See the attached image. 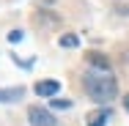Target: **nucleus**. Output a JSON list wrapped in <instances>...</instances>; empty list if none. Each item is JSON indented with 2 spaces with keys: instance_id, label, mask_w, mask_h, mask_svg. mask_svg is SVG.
I'll return each instance as SVG.
<instances>
[{
  "instance_id": "f257e3e1",
  "label": "nucleus",
  "mask_w": 129,
  "mask_h": 126,
  "mask_svg": "<svg viewBox=\"0 0 129 126\" xmlns=\"http://www.w3.org/2000/svg\"><path fill=\"white\" fill-rule=\"evenodd\" d=\"M85 93L99 104H110L118 96V79L113 77V71H102V69H88L85 71Z\"/></svg>"
},
{
  "instance_id": "f03ea898",
  "label": "nucleus",
  "mask_w": 129,
  "mask_h": 126,
  "mask_svg": "<svg viewBox=\"0 0 129 126\" xmlns=\"http://www.w3.org/2000/svg\"><path fill=\"white\" fill-rule=\"evenodd\" d=\"M27 121H30V126H58V121H55V115H52L50 110L39 107V104L27 107Z\"/></svg>"
},
{
  "instance_id": "7ed1b4c3",
  "label": "nucleus",
  "mask_w": 129,
  "mask_h": 126,
  "mask_svg": "<svg viewBox=\"0 0 129 126\" xmlns=\"http://www.w3.org/2000/svg\"><path fill=\"white\" fill-rule=\"evenodd\" d=\"M33 91H36V96H41V99H52V96H58L60 82H58V79H41V82L33 85Z\"/></svg>"
},
{
  "instance_id": "20e7f679",
  "label": "nucleus",
  "mask_w": 129,
  "mask_h": 126,
  "mask_svg": "<svg viewBox=\"0 0 129 126\" xmlns=\"http://www.w3.org/2000/svg\"><path fill=\"white\" fill-rule=\"evenodd\" d=\"M107 118H110V107H99V110H93V112L85 115V123L88 126H104Z\"/></svg>"
},
{
  "instance_id": "39448f33",
  "label": "nucleus",
  "mask_w": 129,
  "mask_h": 126,
  "mask_svg": "<svg viewBox=\"0 0 129 126\" xmlns=\"http://www.w3.org/2000/svg\"><path fill=\"white\" fill-rule=\"evenodd\" d=\"M25 96V88L19 85V88H0V101L3 104H8V101H19Z\"/></svg>"
},
{
  "instance_id": "423d86ee",
  "label": "nucleus",
  "mask_w": 129,
  "mask_h": 126,
  "mask_svg": "<svg viewBox=\"0 0 129 126\" xmlns=\"http://www.w3.org/2000/svg\"><path fill=\"white\" fill-rule=\"evenodd\" d=\"M88 60H91V69H102V71H110V60L104 58L102 52H88Z\"/></svg>"
},
{
  "instance_id": "0eeeda50",
  "label": "nucleus",
  "mask_w": 129,
  "mask_h": 126,
  "mask_svg": "<svg viewBox=\"0 0 129 126\" xmlns=\"http://www.w3.org/2000/svg\"><path fill=\"white\" fill-rule=\"evenodd\" d=\"M58 44H60V47H66V50H74V47H77L80 41H77V36L66 33V36H60V38H58Z\"/></svg>"
},
{
  "instance_id": "6e6552de",
  "label": "nucleus",
  "mask_w": 129,
  "mask_h": 126,
  "mask_svg": "<svg viewBox=\"0 0 129 126\" xmlns=\"http://www.w3.org/2000/svg\"><path fill=\"white\" fill-rule=\"evenodd\" d=\"M52 107H55V110H69L72 101H69V99H52Z\"/></svg>"
},
{
  "instance_id": "1a4fd4ad",
  "label": "nucleus",
  "mask_w": 129,
  "mask_h": 126,
  "mask_svg": "<svg viewBox=\"0 0 129 126\" xmlns=\"http://www.w3.org/2000/svg\"><path fill=\"white\" fill-rule=\"evenodd\" d=\"M22 36H25L22 30H11V33H8V41H11V44H17V41H22Z\"/></svg>"
},
{
  "instance_id": "9d476101",
  "label": "nucleus",
  "mask_w": 129,
  "mask_h": 126,
  "mask_svg": "<svg viewBox=\"0 0 129 126\" xmlns=\"http://www.w3.org/2000/svg\"><path fill=\"white\" fill-rule=\"evenodd\" d=\"M124 107H126V112H129V93L124 96Z\"/></svg>"
}]
</instances>
